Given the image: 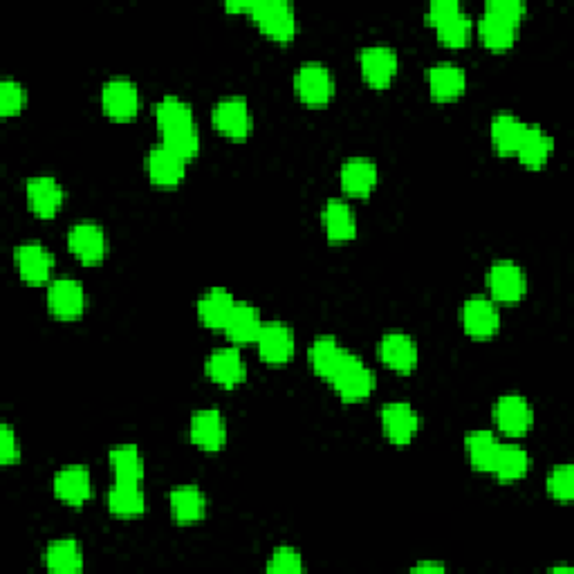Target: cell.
<instances>
[{
  "label": "cell",
  "instance_id": "6da1fadb",
  "mask_svg": "<svg viewBox=\"0 0 574 574\" xmlns=\"http://www.w3.org/2000/svg\"><path fill=\"white\" fill-rule=\"evenodd\" d=\"M326 379L344 402L366 400V397L373 393V388H375L373 370H370V366L366 364L364 359L355 355L353 350H348V348L335 364V368L330 370V375Z\"/></svg>",
  "mask_w": 574,
  "mask_h": 574
},
{
  "label": "cell",
  "instance_id": "7a4b0ae2",
  "mask_svg": "<svg viewBox=\"0 0 574 574\" xmlns=\"http://www.w3.org/2000/svg\"><path fill=\"white\" fill-rule=\"evenodd\" d=\"M294 90L308 106H326L335 95V77L321 61H305L294 72Z\"/></svg>",
  "mask_w": 574,
  "mask_h": 574
},
{
  "label": "cell",
  "instance_id": "3957f363",
  "mask_svg": "<svg viewBox=\"0 0 574 574\" xmlns=\"http://www.w3.org/2000/svg\"><path fill=\"white\" fill-rule=\"evenodd\" d=\"M249 14L276 41H290L296 34V9L287 0H252Z\"/></svg>",
  "mask_w": 574,
  "mask_h": 574
},
{
  "label": "cell",
  "instance_id": "277c9868",
  "mask_svg": "<svg viewBox=\"0 0 574 574\" xmlns=\"http://www.w3.org/2000/svg\"><path fill=\"white\" fill-rule=\"evenodd\" d=\"M487 285L492 299L498 303H516L527 292V274L518 263L509 258H498L487 272Z\"/></svg>",
  "mask_w": 574,
  "mask_h": 574
},
{
  "label": "cell",
  "instance_id": "5b68a950",
  "mask_svg": "<svg viewBox=\"0 0 574 574\" xmlns=\"http://www.w3.org/2000/svg\"><path fill=\"white\" fill-rule=\"evenodd\" d=\"M460 321L465 326L467 335L476 339L494 337L501 328V312L494 299H487L483 294H474L462 303Z\"/></svg>",
  "mask_w": 574,
  "mask_h": 574
},
{
  "label": "cell",
  "instance_id": "8992f818",
  "mask_svg": "<svg viewBox=\"0 0 574 574\" xmlns=\"http://www.w3.org/2000/svg\"><path fill=\"white\" fill-rule=\"evenodd\" d=\"M494 420L496 427L509 438H521L534 424V409L525 395L507 393L494 404Z\"/></svg>",
  "mask_w": 574,
  "mask_h": 574
},
{
  "label": "cell",
  "instance_id": "52a82bcc",
  "mask_svg": "<svg viewBox=\"0 0 574 574\" xmlns=\"http://www.w3.org/2000/svg\"><path fill=\"white\" fill-rule=\"evenodd\" d=\"M68 245L79 261L86 265H97L104 261L108 252L106 229L95 220L74 222L68 231Z\"/></svg>",
  "mask_w": 574,
  "mask_h": 574
},
{
  "label": "cell",
  "instance_id": "ba28073f",
  "mask_svg": "<svg viewBox=\"0 0 574 574\" xmlns=\"http://www.w3.org/2000/svg\"><path fill=\"white\" fill-rule=\"evenodd\" d=\"M397 66V50L386 43H370L359 50V68L364 79L373 88H386L395 79Z\"/></svg>",
  "mask_w": 574,
  "mask_h": 574
},
{
  "label": "cell",
  "instance_id": "9c48e42d",
  "mask_svg": "<svg viewBox=\"0 0 574 574\" xmlns=\"http://www.w3.org/2000/svg\"><path fill=\"white\" fill-rule=\"evenodd\" d=\"M211 119L222 135L234 137V140H243L252 131V108L243 95H227L218 99L214 110H211Z\"/></svg>",
  "mask_w": 574,
  "mask_h": 574
},
{
  "label": "cell",
  "instance_id": "30bf717a",
  "mask_svg": "<svg viewBox=\"0 0 574 574\" xmlns=\"http://www.w3.org/2000/svg\"><path fill=\"white\" fill-rule=\"evenodd\" d=\"M256 348L267 364H285L294 357L296 335L294 328L283 321H265L256 337Z\"/></svg>",
  "mask_w": 574,
  "mask_h": 574
},
{
  "label": "cell",
  "instance_id": "8fae6325",
  "mask_svg": "<svg viewBox=\"0 0 574 574\" xmlns=\"http://www.w3.org/2000/svg\"><path fill=\"white\" fill-rule=\"evenodd\" d=\"M384 435L393 444H409L420 431V413L404 400L386 402L379 413Z\"/></svg>",
  "mask_w": 574,
  "mask_h": 574
},
{
  "label": "cell",
  "instance_id": "7c38bea8",
  "mask_svg": "<svg viewBox=\"0 0 574 574\" xmlns=\"http://www.w3.org/2000/svg\"><path fill=\"white\" fill-rule=\"evenodd\" d=\"M101 106L115 119H131L140 110V88L128 77H113L101 88Z\"/></svg>",
  "mask_w": 574,
  "mask_h": 574
},
{
  "label": "cell",
  "instance_id": "4fadbf2b",
  "mask_svg": "<svg viewBox=\"0 0 574 574\" xmlns=\"http://www.w3.org/2000/svg\"><path fill=\"white\" fill-rule=\"evenodd\" d=\"M48 308L61 319H77L86 308V290L79 279L59 276L48 285Z\"/></svg>",
  "mask_w": 574,
  "mask_h": 574
},
{
  "label": "cell",
  "instance_id": "5bb4252c",
  "mask_svg": "<svg viewBox=\"0 0 574 574\" xmlns=\"http://www.w3.org/2000/svg\"><path fill=\"white\" fill-rule=\"evenodd\" d=\"M27 205L41 218H52L63 207L66 189L54 175H34L25 184Z\"/></svg>",
  "mask_w": 574,
  "mask_h": 574
},
{
  "label": "cell",
  "instance_id": "9a60e30c",
  "mask_svg": "<svg viewBox=\"0 0 574 574\" xmlns=\"http://www.w3.org/2000/svg\"><path fill=\"white\" fill-rule=\"evenodd\" d=\"M418 341L409 332L391 330L379 339V359L397 373H411L418 366Z\"/></svg>",
  "mask_w": 574,
  "mask_h": 574
},
{
  "label": "cell",
  "instance_id": "2e32d148",
  "mask_svg": "<svg viewBox=\"0 0 574 574\" xmlns=\"http://www.w3.org/2000/svg\"><path fill=\"white\" fill-rule=\"evenodd\" d=\"M14 263L27 283H43L50 279L54 256L39 240H25L14 249Z\"/></svg>",
  "mask_w": 574,
  "mask_h": 574
},
{
  "label": "cell",
  "instance_id": "e0dca14e",
  "mask_svg": "<svg viewBox=\"0 0 574 574\" xmlns=\"http://www.w3.org/2000/svg\"><path fill=\"white\" fill-rule=\"evenodd\" d=\"M205 370L211 382H216L220 386L234 388L238 384L245 382L247 377V364L240 350L234 346H222L216 348L205 361Z\"/></svg>",
  "mask_w": 574,
  "mask_h": 574
},
{
  "label": "cell",
  "instance_id": "ac0fdd59",
  "mask_svg": "<svg viewBox=\"0 0 574 574\" xmlns=\"http://www.w3.org/2000/svg\"><path fill=\"white\" fill-rule=\"evenodd\" d=\"M191 442L205 451H218L227 442V420L218 409H200L189 422Z\"/></svg>",
  "mask_w": 574,
  "mask_h": 574
},
{
  "label": "cell",
  "instance_id": "d6986e66",
  "mask_svg": "<svg viewBox=\"0 0 574 574\" xmlns=\"http://www.w3.org/2000/svg\"><path fill=\"white\" fill-rule=\"evenodd\" d=\"M427 83L435 99L449 101L460 97L467 88V72L456 61H438L427 68Z\"/></svg>",
  "mask_w": 574,
  "mask_h": 574
},
{
  "label": "cell",
  "instance_id": "ffe728a7",
  "mask_svg": "<svg viewBox=\"0 0 574 574\" xmlns=\"http://www.w3.org/2000/svg\"><path fill=\"white\" fill-rule=\"evenodd\" d=\"M146 169L151 180L160 187H175L187 175V160L169 151L164 144L153 146L146 157Z\"/></svg>",
  "mask_w": 574,
  "mask_h": 574
},
{
  "label": "cell",
  "instance_id": "44dd1931",
  "mask_svg": "<svg viewBox=\"0 0 574 574\" xmlns=\"http://www.w3.org/2000/svg\"><path fill=\"white\" fill-rule=\"evenodd\" d=\"M54 494L68 505H83L92 496L90 471L83 465H66L54 476Z\"/></svg>",
  "mask_w": 574,
  "mask_h": 574
},
{
  "label": "cell",
  "instance_id": "7402d4cb",
  "mask_svg": "<svg viewBox=\"0 0 574 574\" xmlns=\"http://www.w3.org/2000/svg\"><path fill=\"white\" fill-rule=\"evenodd\" d=\"M323 229L330 243H346L357 234V218L344 198H330L323 207Z\"/></svg>",
  "mask_w": 574,
  "mask_h": 574
},
{
  "label": "cell",
  "instance_id": "603a6c76",
  "mask_svg": "<svg viewBox=\"0 0 574 574\" xmlns=\"http://www.w3.org/2000/svg\"><path fill=\"white\" fill-rule=\"evenodd\" d=\"M171 514L178 523H198L207 514V496L198 485H178L169 494Z\"/></svg>",
  "mask_w": 574,
  "mask_h": 574
},
{
  "label": "cell",
  "instance_id": "cb8c5ba5",
  "mask_svg": "<svg viewBox=\"0 0 574 574\" xmlns=\"http://www.w3.org/2000/svg\"><path fill=\"white\" fill-rule=\"evenodd\" d=\"M263 314L256 308L254 303L249 301H236L234 310H231L229 319L225 323L227 337L231 341H238V344H245V341H256L258 332L263 328Z\"/></svg>",
  "mask_w": 574,
  "mask_h": 574
},
{
  "label": "cell",
  "instance_id": "d4e9b609",
  "mask_svg": "<svg viewBox=\"0 0 574 574\" xmlns=\"http://www.w3.org/2000/svg\"><path fill=\"white\" fill-rule=\"evenodd\" d=\"M341 187L357 198L368 196L377 184V164L370 157H350L341 166Z\"/></svg>",
  "mask_w": 574,
  "mask_h": 574
},
{
  "label": "cell",
  "instance_id": "484cf974",
  "mask_svg": "<svg viewBox=\"0 0 574 574\" xmlns=\"http://www.w3.org/2000/svg\"><path fill=\"white\" fill-rule=\"evenodd\" d=\"M552 151H554L552 135L545 131L543 126L527 124L525 133L521 137V144H518L516 148L518 160H521L525 166H530V169H539V166H543L550 160Z\"/></svg>",
  "mask_w": 574,
  "mask_h": 574
},
{
  "label": "cell",
  "instance_id": "4316f807",
  "mask_svg": "<svg viewBox=\"0 0 574 574\" xmlns=\"http://www.w3.org/2000/svg\"><path fill=\"white\" fill-rule=\"evenodd\" d=\"M234 303L236 299L225 287H211L196 303L198 317L209 328H225L229 314L234 310Z\"/></svg>",
  "mask_w": 574,
  "mask_h": 574
},
{
  "label": "cell",
  "instance_id": "83f0119b",
  "mask_svg": "<svg viewBox=\"0 0 574 574\" xmlns=\"http://www.w3.org/2000/svg\"><path fill=\"white\" fill-rule=\"evenodd\" d=\"M106 505L115 516H137L146 512V496L140 483L115 480V485L106 494Z\"/></svg>",
  "mask_w": 574,
  "mask_h": 574
},
{
  "label": "cell",
  "instance_id": "f1b7e54d",
  "mask_svg": "<svg viewBox=\"0 0 574 574\" xmlns=\"http://www.w3.org/2000/svg\"><path fill=\"white\" fill-rule=\"evenodd\" d=\"M108 462L113 467L115 480H126V483H140L144 478V460L142 453L137 449V444L124 442L115 444L108 451Z\"/></svg>",
  "mask_w": 574,
  "mask_h": 574
},
{
  "label": "cell",
  "instance_id": "f546056e",
  "mask_svg": "<svg viewBox=\"0 0 574 574\" xmlns=\"http://www.w3.org/2000/svg\"><path fill=\"white\" fill-rule=\"evenodd\" d=\"M530 471V453L523 449L521 444H501L494 460L492 474L503 480V483H512V480L523 478Z\"/></svg>",
  "mask_w": 574,
  "mask_h": 574
},
{
  "label": "cell",
  "instance_id": "4dcf8cb0",
  "mask_svg": "<svg viewBox=\"0 0 574 574\" xmlns=\"http://www.w3.org/2000/svg\"><path fill=\"white\" fill-rule=\"evenodd\" d=\"M525 122L518 119L509 110H501L492 119V144L498 153L516 155V148L521 144V137L525 133Z\"/></svg>",
  "mask_w": 574,
  "mask_h": 574
},
{
  "label": "cell",
  "instance_id": "1f68e13d",
  "mask_svg": "<svg viewBox=\"0 0 574 574\" xmlns=\"http://www.w3.org/2000/svg\"><path fill=\"white\" fill-rule=\"evenodd\" d=\"M155 122L160 126V133L173 131V128L182 126H193V108L187 99H182L178 95H166L157 101L155 108Z\"/></svg>",
  "mask_w": 574,
  "mask_h": 574
},
{
  "label": "cell",
  "instance_id": "d6a6232c",
  "mask_svg": "<svg viewBox=\"0 0 574 574\" xmlns=\"http://www.w3.org/2000/svg\"><path fill=\"white\" fill-rule=\"evenodd\" d=\"M45 566L50 572L72 574L83 570V550L79 541L59 539L52 541L45 550Z\"/></svg>",
  "mask_w": 574,
  "mask_h": 574
},
{
  "label": "cell",
  "instance_id": "836d02e7",
  "mask_svg": "<svg viewBox=\"0 0 574 574\" xmlns=\"http://www.w3.org/2000/svg\"><path fill=\"white\" fill-rule=\"evenodd\" d=\"M498 447H501V442H498L496 435L485 429L471 431L465 440V451L471 467L478 471H489V474H492L494 469Z\"/></svg>",
  "mask_w": 574,
  "mask_h": 574
},
{
  "label": "cell",
  "instance_id": "e575fe53",
  "mask_svg": "<svg viewBox=\"0 0 574 574\" xmlns=\"http://www.w3.org/2000/svg\"><path fill=\"white\" fill-rule=\"evenodd\" d=\"M516 23L505 21L492 12H483L478 18V34L492 50H507L516 41Z\"/></svg>",
  "mask_w": 574,
  "mask_h": 574
},
{
  "label": "cell",
  "instance_id": "d590c367",
  "mask_svg": "<svg viewBox=\"0 0 574 574\" xmlns=\"http://www.w3.org/2000/svg\"><path fill=\"white\" fill-rule=\"evenodd\" d=\"M344 353H346V346H341L337 337L319 335L310 344L308 359H310V366H312L314 373L326 379L330 375V370L335 368V364Z\"/></svg>",
  "mask_w": 574,
  "mask_h": 574
},
{
  "label": "cell",
  "instance_id": "8d00e7d4",
  "mask_svg": "<svg viewBox=\"0 0 574 574\" xmlns=\"http://www.w3.org/2000/svg\"><path fill=\"white\" fill-rule=\"evenodd\" d=\"M162 144L175 155H180L182 160H191L200 151V133L196 124L173 128V131L162 133Z\"/></svg>",
  "mask_w": 574,
  "mask_h": 574
},
{
  "label": "cell",
  "instance_id": "74e56055",
  "mask_svg": "<svg viewBox=\"0 0 574 574\" xmlns=\"http://www.w3.org/2000/svg\"><path fill=\"white\" fill-rule=\"evenodd\" d=\"M435 30H438L442 43L458 48V45H465L469 41L471 30H474V23H471V16L465 12V9H460L458 14H453L447 18V21L435 25Z\"/></svg>",
  "mask_w": 574,
  "mask_h": 574
},
{
  "label": "cell",
  "instance_id": "f35d334b",
  "mask_svg": "<svg viewBox=\"0 0 574 574\" xmlns=\"http://www.w3.org/2000/svg\"><path fill=\"white\" fill-rule=\"evenodd\" d=\"M545 487L554 501L570 503L574 496V469L572 465H557L550 469L548 478H545Z\"/></svg>",
  "mask_w": 574,
  "mask_h": 574
},
{
  "label": "cell",
  "instance_id": "ab89813d",
  "mask_svg": "<svg viewBox=\"0 0 574 574\" xmlns=\"http://www.w3.org/2000/svg\"><path fill=\"white\" fill-rule=\"evenodd\" d=\"M27 104V90L18 79L5 77L0 81V115L12 117L18 115Z\"/></svg>",
  "mask_w": 574,
  "mask_h": 574
},
{
  "label": "cell",
  "instance_id": "60d3db41",
  "mask_svg": "<svg viewBox=\"0 0 574 574\" xmlns=\"http://www.w3.org/2000/svg\"><path fill=\"white\" fill-rule=\"evenodd\" d=\"M305 563L301 552L292 545H279L267 561V572H303Z\"/></svg>",
  "mask_w": 574,
  "mask_h": 574
},
{
  "label": "cell",
  "instance_id": "b9f144b4",
  "mask_svg": "<svg viewBox=\"0 0 574 574\" xmlns=\"http://www.w3.org/2000/svg\"><path fill=\"white\" fill-rule=\"evenodd\" d=\"M18 458H21V442H18L12 424L3 422L0 424V462L12 465Z\"/></svg>",
  "mask_w": 574,
  "mask_h": 574
},
{
  "label": "cell",
  "instance_id": "7bdbcfd3",
  "mask_svg": "<svg viewBox=\"0 0 574 574\" xmlns=\"http://www.w3.org/2000/svg\"><path fill=\"white\" fill-rule=\"evenodd\" d=\"M525 0H489L485 5V12H492L496 16L505 18V21H512V23H521V18L525 14Z\"/></svg>",
  "mask_w": 574,
  "mask_h": 574
},
{
  "label": "cell",
  "instance_id": "ee69618b",
  "mask_svg": "<svg viewBox=\"0 0 574 574\" xmlns=\"http://www.w3.org/2000/svg\"><path fill=\"white\" fill-rule=\"evenodd\" d=\"M462 9L460 0H433V3L427 7V21L438 25L442 21H447L449 16L458 14Z\"/></svg>",
  "mask_w": 574,
  "mask_h": 574
},
{
  "label": "cell",
  "instance_id": "f6af8a7d",
  "mask_svg": "<svg viewBox=\"0 0 574 574\" xmlns=\"http://www.w3.org/2000/svg\"><path fill=\"white\" fill-rule=\"evenodd\" d=\"M413 570H415V572H422V570H440V572H442V570H444V566H442V563H433V561L429 563V561H422V563H418V566H413Z\"/></svg>",
  "mask_w": 574,
  "mask_h": 574
}]
</instances>
